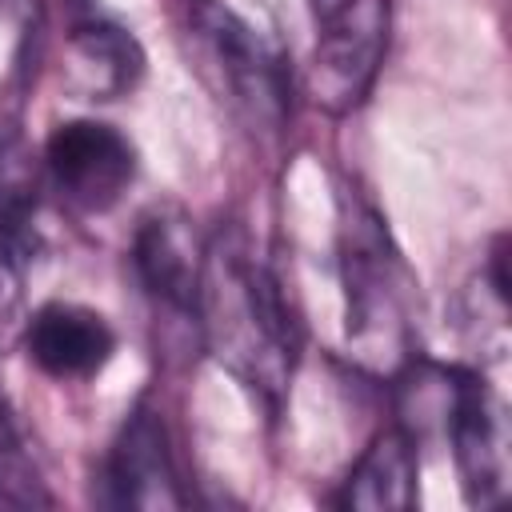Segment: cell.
Listing matches in <instances>:
<instances>
[{
	"mask_svg": "<svg viewBox=\"0 0 512 512\" xmlns=\"http://www.w3.org/2000/svg\"><path fill=\"white\" fill-rule=\"evenodd\" d=\"M68 4H72L76 12H88V4H92V0H68Z\"/></svg>",
	"mask_w": 512,
	"mask_h": 512,
	"instance_id": "14",
	"label": "cell"
},
{
	"mask_svg": "<svg viewBox=\"0 0 512 512\" xmlns=\"http://www.w3.org/2000/svg\"><path fill=\"white\" fill-rule=\"evenodd\" d=\"M196 328L208 352L276 416L296 368L300 324L280 276L240 228L220 232L204 248Z\"/></svg>",
	"mask_w": 512,
	"mask_h": 512,
	"instance_id": "1",
	"label": "cell"
},
{
	"mask_svg": "<svg viewBox=\"0 0 512 512\" xmlns=\"http://www.w3.org/2000/svg\"><path fill=\"white\" fill-rule=\"evenodd\" d=\"M44 172L64 204L100 216L116 208L136 180V148L108 120H60L44 140Z\"/></svg>",
	"mask_w": 512,
	"mask_h": 512,
	"instance_id": "6",
	"label": "cell"
},
{
	"mask_svg": "<svg viewBox=\"0 0 512 512\" xmlns=\"http://www.w3.org/2000/svg\"><path fill=\"white\" fill-rule=\"evenodd\" d=\"M68 80L88 100H116L144 76V48L112 20H84L68 36Z\"/></svg>",
	"mask_w": 512,
	"mask_h": 512,
	"instance_id": "11",
	"label": "cell"
},
{
	"mask_svg": "<svg viewBox=\"0 0 512 512\" xmlns=\"http://www.w3.org/2000/svg\"><path fill=\"white\" fill-rule=\"evenodd\" d=\"M388 52V0H348L336 16L320 20L316 48L308 56L304 92L328 116L356 112Z\"/></svg>",
	"mask_w": 512,
	"mask_h": 512,
	"instance_id": "5",
	"label": "cell"
},
{
	"mask_svg": "<svg viewBox=\"0 0 512 512\" xmlns=\"http://www.w3.org/2000/svg\"><path fill=\"white\" fill-rule=\"evenodd\" d=\"M100 504L144 508V512L188 504V492H184L180 472H176L168 428L148 400H140L124 416L116 440L108 444V456L100 464Z\"/></svg>",
	"mask_w": 512,
	"mask_h": 512,
	"instance_id": "7",
	"label": "cell"
},
{
	"mask_svg": "<svg viewBox=\"0 0 512 512\" xmlns=\"http://www.w3.org/2000/svg\"><path fill=\"white\" fill-rule=\"evenodd\" d=\"M184 16L196 56L228 108L244 128L276 136L292 112V72L284 52L224 0H188Z\"/></svg>",
	"mask_w": 512,
	"mask_h": 512,
	"instance_id": "3",
	"label": "cell"
},
{
	"mask_svg": "<svg viewBox=\"0 0 512 512\" xmlns=\"http://www.w3.org/2000/svg\"><path fill=\"white\" fill-rule=\"evenodd\" d=\"M24 348L28 360L52 380H92L108 368L116 332L96 308L48 300L24 324Z\"/></svg>",
	"mask_w": 512,
	"mask_h": 512,
	"instance_id": "9",
	"label": "cell"
},
{
	"mask_svg": "<svg viewBox=\"0 0 512 512\" xmlns=\"http://www.w3.org/2000/svg\"><path fill=\"white\" fill-rule=\"evenodd\" d=\"M436 412L472 508H492L508 492V416L480 368H432Z\"/></svg>",
	"mask_w": 512,
	"mask_h": 512,
	"instance_id": "4",
	"label": "cell"
},
{
	"mask_svg": "<svg viewBox=\"0 0 512 512\" xmlns=\"http://www.w3.org/2000/svg\"><path fill=\"white\" fill-rule=\"evenodd\" d=\"M336 264L344 288V340L356 360L376 372L408 368L416 280L384 216L356 188H340L336 196Z\"/></svg>",
	"mask_w": 512,
	"mask_h": 512,
	"instance_id": "2",
	"label": "cell"
},
{
	"mask_svg": "<svg viewBox=\"0 0 512 512\" xmlns=\"http://www.w3.org/2000/svg\"><path fill=\"white\" fill-rule=\"evenodd\" d=\"M416 472V436L404 424H392L360 452V460L340 484L336 504L360 512H408L416 504Z\"/></svg>",
	"mask_w": 512,
	"mask_h": 512,
	"instance_id": "10",
	"label": "cell"
},
{
	"mask_svg": "<svg viewBox=\"0 0 512 512\" xmlns=\"http://www.w3.org/2000/svg\"><path fill=\"white\" fill-rule=\"evenodd\" d=\"M344 4H348V0H308V8H312V16H316V24H320V20H328V16H336Z\"/></svg>",
	"mask_w": 512,
	"mask_h": 512,
	"instance_id": "13",
	"label": "cell"
},
{
	"mask_svg": "<svg viewBox=\"0 0 512 512\" xmlns=\"http://www.w3.org/2000/svg\"><path fill=\"white\" fill-rule=\"evenodd\" d=\"M20 452H16V432H12V420H8V412H4V404H0V464H8V460H16Z\"/></svg>",
	"mask_w": 512,
	"mask_h": 512,
	"instance_id": "12",
	"label": "cell"
},
{
	"mask_svg": "<svg viewBox=\"0 0 512 512\" xmlns=\"http://www.w3.org/2000/svg\"><path fill=\"white\" fill-rule=\"evenodd\" d=\"M204 240L180 208H152L132 232V268L140 288L172 316L196 324L200 280H204Z\"/></svg>",
	"mask_w": 512,
	"mask_h": 512,
	"instance_id": "8",
	"label": "cell"
}]
</instances>
